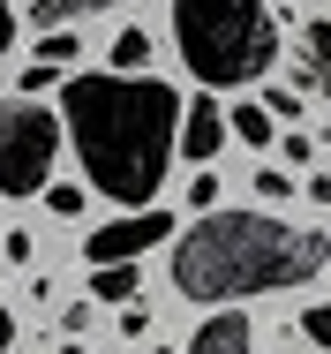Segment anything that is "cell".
Segmentation results:
<instances>
[{
    "instance_id": "6da1fadb",
    "label": "cell",
    "mask_w": 331,
    "mask_h": 354,
    "mask_svg": "<svg viewBox=\"0 0 331 354\" xmlns=\"http://www.w3.org/2000/svg\"><path fill=\"white\" fill-rule=\"evenodd\" d=\"M181 98L158 75H113V68H83L61 83V121L68 143L91 174L98 196L151 212V196L166 189V166L181 151Z\"/></svg>"
},
{
    "instance_id": "7a4b0ae2",
    "label": "cell",
    "mask_w": 331,
    "mask_h": 354,
    "mask_svg": "<svg viewBox=\"0 0 331 354\" xmlns=\"http://www.w3.org/2000/svg\"><path fill=\"white\" fill-rule=\"evenodd\" d=\"M324 264H331V234L286 226L271 212H218V218H196L173 241V286L203 309H234L249 294L301 286Z\"/></svg>"
},
{
    "instance_id": "3957f363",
    "label": "cell",
    "mask_w": 331,
    "mask_h": 354,
    "mask_svg": "<svg viewBox=\"0 0 331 354\" xmlns=\"http://www.w3.org/2000/svg\"><path fill=\"white\" fill-rule=\"evenodd\" d=\"M173 46L189 75L211 91L256 83L278 61V30H271L264 0H173Z\"/></svg>"
},
{
    "instance_id": "277c9868",
    "label": "cell",
    "mask_w": 331,
    "mask_h": 354,
    "mask_svg": "<svg viewBox=\"0 0 331 354\" xmlns=\"http://www.w3.org/2000/svg\"><path fill=\"white\" fill-rule=\"evenodd\" d=\"M61 136H68V121H53L46 106L0 98V196H46Z\"/></svg>"
},
{
    "instance_id": "5b68a950",
    "label": "cell",
    "mask_w": 331,
    "mask_h": 354,
    "mask_svg": "<svg viewBox=\"0 0 331 354\" xmlns=\"http://www.w3.org/2000/svg\"><path fill=\"white\" fill-rule=\"evenodd\" d=\"M166 234H173L166 212H135V218H113V226H91L83 257H91V272H98V264H129V257H143V249L166 241Z\"/></svg>"
},
{
    "instance_id": "8992f818",
    "label": "cell",
    "mask_w": 331,
    "mask_h": 354,
    "mask_svg": "<svg viewBox=\"0 0 331 354\" xmlns=\"http://www.w3.org/2000/svg\"><path fill=\"white\" fill-rule=\"evenodd\" d=\"M294 91L301 98H331V23H301V38H294Z\"/></svg>"
},
{
    "instance_id": "52a82bcc",
    "label": "cell",
    "mask_w": 331,
    "mask_h": 354,
    "mask_svg": "<svg viewBox=\"0 0 331 354\" xmlns=\"http://www.w3.org/2000/svg\"><path fill=\"white\" fill-rule=\"evenodd\" d=\"M249 339H256V332H249V317H241V301H234V309H211L196 324L189 354H249Z\"/></svg>"
},
{
    "instance_id": "ba28073f",
    "label": "cell",
    "mask_w": 331,
    "mask_h": 354,
    "mask_svg": "<svg viewBox=\"0 0 331 354\" xmlns=\"http://www.w3.org/2000/svg\"><path fill=\"white\" fill-rule=\"evenodd\" d=\"M218 143H226L218 98H189V113H181V158H218Z\"/></svg>"
},
{
    "instance_id": "9c48e42d",
    "label": "cell",
    "mask_w": 331,
    "mask_h": 354,
    "mask_svg": "<svg viewBox=\"0 0 331 354\" xmlns=\"http://www.w3.org/2000/svg\"><path fill=\"white\" fill-rule=\"evenodd\" d=\"M98 8H113V0H30V23L38 30H68L75 15H98Z\"/></svg>"
},
{
    "instance_id": "30bf717a",
    "label": "cell",
    "mask_w": 331,
    "mask_h": 354,
    "mask_svg": "<svg viewBox=\"0 0 331 354\" xmlns=\"http://www.w3.org/2000/svg\"><path fill=\"white\" fill-rule=\"evenodd\" d=\"M91 294H98V301H129V294H135V264H98Z\"/></svg>"
},
{
    "instance_id": "8fae6325",
    "label": "cell",
    "mask_w": 331,
    "mask_h": 354,
    "mask_svg": "<svg viewBox=\"0 0 331 354\" xmlns=\"http://www.w3.org/2000/svg\"><path fill=\"white\" fill-rule=\"evenodd\" d=\"M143 61H151V30H121V38H113V75L143 68Z\"/></svg>"
},
{
    "instance_id": "7c38bea8",
    "label": "cell",
    "mask_w": 331,
    "mask_h": 354,
    "mask_svg": "<svg viewBox=\"0 0 331 354\" xmlns=\"http://www.w3.org/2000/svg\"><path fill=\"white\" fill-rule=\"evenodd\" d=\"M234 136L264 151V143H271V113H264V106H234Z\"/></svg>"
},
{
    "instance_id": "4fadbf2b",
    "label": "cell",
    "mask_w": 331,
    "mask_h": 354,
    "mask_svg": "<svg viewBox=\"0 0 331 354\" xmlns=\"http://www.w3.org/2000/svg\"><path fill=\"white\" fill-rule=\"evenodd\" d=\"M256 196H264V204H286V196H294V174H286V166H264V174H256Z\"/></svg>"
},
{
    "instance_id": "5bb4252c",
    "label": "cell",
    "mask_w": 331,
    "mask_h": 354,
    "mask_svg": "<svg viewBox=\"0 0 331 354\" xmlns=\"http://www.w3.org/2000/svg\"><path fill=\"white\" fill-rule=\"evenodd\" d=\"M38 61L68 68V61H75V38H68V30H46V38H38Z\"/></svg>"
},
{
    "instance_id": "9a60e30c",
    "label": "cell",
    "mask_w": 331,
    "mask_h": 354,
    "mask_svg": "<svg viewBox=\"0 0 331 354\" xmlns=\"http://www.w3.org/2000/svg\"><path fill=\"white\" fill-rule=\"evenodd\" d=\"M301 332H309V339H316V347L331 354V301H316V309H309V317H301Z\"/></svg>"
},
{
    "instance_id": "2e32d148",
    "label": "cell",
    "mask_w": 331,
    "mask_h": 354,
    "mask_svg": "<svg viewBox=\"0 0 331 354\" xmlns=\"http://www.w3.org/2000/svg\"><path fill=\"white\" fill-rule=\"evenodd\" d=\"M189 204H196V212H218V174H196V181H189Z\"/></svg>"
},
{
    "instance_id": "e0dca14e",
    "label": "cell",
    "mask_w": 331,
    "mask_h": 354,
    "mask_svg": "<svg viewBox=\"0 0 331 354\" xmlns=\"http://www.w3.org/2000/svg\"><path fill=\"white\" fill-rule=\"evenodd\" d=\"M278 158H294V166H301V158H316V143H309V136H301V129H294V136H286V143H278Z\"/></svg>"
},
{
    "instance_id": "ac0fdd59",
    "label": "cell",
    "mask_w": 331,
    "mask_h": 354,
    "mask_svg": "<svg viewBox=\"0 0 331 354\" xmlns=\"http://www.w3.org/2000/svg\"><path fill=\"white\" fill-rule=\"evenodd\" d=\"M46 196H53V212H61V218L83 212V189H46Z\"/></svg>"
},
{
    "instance_id": "d6986e66",
    "label": "cell",
    "mask_w": 331,
    "mask_h": 354,
    "mask_svg": "<svg viewBox=\"0 0 331 354\" xmlns=\"http://www.w3.org/2000/svg\"><path fill=\"white\" fill-rule=\"evenodd\" d=\"M8 46H15V8L0 0V61H8Z\"/></svg>"
},
{
    "instance_id": "ffe728a7",
    "label": "cell",
    "mask_w": 331,
    "mask_h": 354,
    "mask_svg": "<svg viewBox=\"0 0 331 354\" xmlns=\"http://www.w3.org/2000/svg\"><path fill=\"white\" fill-rule=\"evenodd\" d=\"M15 347V317H8V301H0V354Z\"/></svg>"
},
{
    "instance_id": "44dd1931",
    "label": "cell",
    "mask_w": 331,
    "mask_h": 354,
    "mask_svg": "<svg viewBox=\"0 0 331 354\" xmlns=\"http://www.w3.org/2000/svg\"><path fill=\"white\" fill-rule=\"evenodd\" d=\"M309 196H316V204H324V212H331V181H316V189H309Z\"/></svg>"
},
{
    "instance_id": "7402d4cb",
    "label": "cell",
    "mask_w": 331,
    "mask_h": 354,
    "mask_svg": "<svg viewBox=\"0 0 331 354\" xmlns=\"http://www.w3.org/2000/svg\"><path fill=\"white\" fill-rule=\"evenodd\" d=\"M61 354H83V347H61Z\"/></svg>"
}]
</instances>
